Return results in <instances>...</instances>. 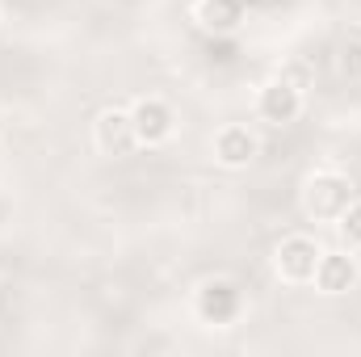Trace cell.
<instances>
[{"label": "cell", "instance_id": "obj_1", "mask_svg": "<svg viewBox=\"0 0 361 357\" xmlns=\"http://www.w3.org/2000/svg\"><path fill=\"white\" fill-rule=\"evenodd\" d=\"M277 265H281V273H286V277L307 282V277H315V269H319V248H315L311 240L294 236V240H286V244H281Z\"/></svg>", "mask_w": 361, "mask_h": 357}, {"label": "cell", "instance_id": "obj_2", "mask_svg": "<svg viewBox=\"0 0 361 357\" xmlns=\"http://www.w3.org/2000/svg\"><path fill=\"white\" fill-rule=\"evenodd\" d=\"M130 122H135V135H139L143 143H160V139L173 135V114H169V105H160V101H139L135 114H130Z\"/></svg>", "mask_w": 361, "mask_h": 357}, {"label": "cell", "instance_id": "obj_3", "mask_svg": "<svg viewBox=\"0 0 361 357\" xmlns=\"http://www.w3.org/2000/svg\"><path fill=\"white\" fill-rule=\"evenodd\" d=\"M202 315L210 320V324H227V320H235V311H240V290L231 286V282H210L206 290H202Z\"/></svg>", "mask_w": 361, "mask_h": 357}, {"label": "cell", "instance_id": "obj_4", "mask_svg": "<svg viewBox=\"0 0 361 357\" xmlns=\"http://www.w3.org/2000/svg\"><path fill=\"white\" fill-rule=\"evenodd\" d=\"M97 139H101V147L105 152H114V156H126L130 147H135V122L126 118V114H105L101 118V126H97Z\"/></svg>", "mask_w": 361, "mask_h": 357}, {"label": "cell", "instance_id": "obj_5", "mask_svg": "<svg viewBox=\"0 0 361 357\" xmlns=\"http://www.w3.org/2000/svg\"><path fill=\"white\" fill-rule=\"evenodd\" d=\"M349 206V185L341 177H324L311 185V210L315 214H341Z\"/></svg>", "mask_w": 361, "mask_h": 357}, {"label": "cell", "instance_id": "obj_6", "mask_svg": "<svg viewBox=\"0 0 361 357\" xmlns=\"http://www.w3.org/2000/svg\"><path fill=\"white\" fill-rule=\"evenodd\" d=\"M315 277H319V286H324L328 294H341V290H349V286H353L357 265H353L349 257H324L319 269H315Z\"/></svg>", "mask_w": 361, "mask_h": 357}, {"label": "cell", "instance_id": "obj_7", "mask_svg": "<svg viewBox=\"0 0 361 357\" xmlns=\"http://www.w3.org/2000/svg\"><path fill=\"white\" fill-rule=\"evenodd\" d=\"M261 114H265L269 122H290V118L298 114V89H290V85H269L265 97H261Z\"/></svg>", "mask_w": 361, "mask_h": 357}, {"label": "cell", "instance_id": "obj_8", "mask_svg": "<svg viewBox=\"0 0 361 357\" xmlns=\"http://www.w3.org/2000/svg\"><path fill=\"white\" fill-rule=\"evenodd\" d=\"M252 152H257V143H252V135H248L244 126H231V131L219 135V156H223V164H248Z\"/></svg>", "mask_w": 361, "mask_h": 357}, {"label": "cell", "instance_id": "obj_9", "mask_svg": "<svg viewBox=\"0 0 361 357\" xmlns=\"http://www.w3.org/2000/svg\"><path fill=\"white\" fill-rule=\"evenodd\" d=\"M206 21L214 30H231L240 21V0H206Z\"/></svg>", "mask_w": 361, "mask_h": 357}, {"label": "cell", "instance_id": "obj_10", "mask_svg": "<svg viewBox=\"0 0 361 357\" xmlns=\"http://www.w3.org/2000/svg\"><path fill=\"white\" fill-rule=\"evenodd\" d=\"M341 236H345L349 244H361V202H349V206L341 210Z\"/></svg>", "mask_w": 361, "mask_h": 357}, {"label": "cell", "instance_id": "obj_11", "mask_svg": "<svg viewBox=\"0 0 361 357\" xmlns=\"http://www.w3.org/2000/svg\"><path fill=\"white\" fill-rule=\"evenodd\" d=\"M345 72L361 76V47H357V42H353V47H345Z\"/></svg>", "mask_w": 361, "mask_h": 357}]
</instances>
